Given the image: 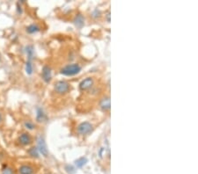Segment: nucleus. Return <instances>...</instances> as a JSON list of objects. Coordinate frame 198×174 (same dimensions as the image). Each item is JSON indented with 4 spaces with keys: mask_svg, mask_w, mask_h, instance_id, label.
Masks as SVG:
<instances>
[{
    "mask_svg": "<svg viewBox=\"0 0 198 174\" xmlns=\"http://www.w3.org/2000/svg\"><path fill=\"white\" fill-rule=\"evenodd\" d=\"M37 114H36V120L38 122H43L47 120V116L46 113H44V111L42 110V108H37Z\"/></svg>",
    "mask_w": 198,
    "mask_h": 174,
    "instance_id": "9b49d317",
    "label": "nucleus"
},
{
    "mask_svg": "<svg viewBox=\"0 0 198 174\" xmlns=\"http://www.w3.org/2000/svg\"><path fill=\"white\" fill-rule=\"evenodd\" d=\"M70 84L67 81H64V80H60V81L56 82L55 84V86H54L55 92L58 94L67 93L70 91Z\"/></svg>",
    "mask_w": 198,
    "mask_h": 174,
    "instance_id": "f03ea898",
    "label": "nucleus"
},
{
    "mask_svg": "<svg viewBox=\"0 0 198 174\" xmlns=\"http://www.w3.org/2000/svg\"><path fill=\"white\" fill-rule=\"evenodd\" d=\"M37 149L39 151L40 154H42L43 156L47 157L49 156V150H48V147L45 142V139L42 135H39L37 137Z\"/></svg>",
    "mask_w": 198,
    "mask_h": 174,
    "instance_id": "7ed1b4c3",
    "label": "nucleus"
},
{
    "mask_svg": "<svg viewBox=\"0 0 198 174\" xmlns=\"http://www.w3.org/2000/svg\"><path fill=\"white\" fill-rule=\"evenodd\" d=\"M26 72L27 75H32L33 73V65L31 61L27 60V62L26 63Z\"/></svg>",
    "mask_w": 198,
    "mask_h": 174,
    "instance_id": "dca6fc26",
    "label": "nucleus"
},
{
    "mask_svg": "<svg viewBox=\"0 0 198 174\" xmlns=\"http://www.w3.org/2000/svg\"><path fill=\"white\" fill-rule=\"evenodd\" d=\"M24 126H25V128H26L27 129H28V130H33V129L35 128V125L32 121H29V120L25 121V122H24Z\"/></svg>",
    "mask_w": 198,
    "mask_h": 174,
    "instance_id": "f3484780",
    "label": "nucleus"
},
{
    "mask_svg": "<svg viewBox=\"0 0 198 174\" xmlns=\"http://www.w3.org/2000/svg\"><path fill=\"white\" fill-rule=\"evenodd\" d=\"M2 174H14V172L11 167L7 165H4V168L2 170Z\"/></svg>",
    "mask_w": 198,
    "mask_h": 174,
    "instance_id": "a211bd4d",
    "label": "nucleus"
},
{
    "mask_svg": "<svg viewBox=\"0 0 198 174\" xmlns=\"http://www.w3.org/2000/svg\"><path fill=\"white\" fill-rule=\"evenodd\" d=\"M19 172L20 174H35V168L29 164H23L19 167Z\"/></svg>",
    "mask_w": 198,
    "mask_h": 174,
    "instance_id": "6e6552de",
    "label": "nucleus"
},
{
    "mask_svg": "<svg viewBox=\"0 0 198 174\" xmlns=\"http://www.w3.org/2000/svg\"><path fill=\"white\" fill-rule=\"evenodd\" d=\"M80 70H81V66L78 63H71L63 67L61 70V74L67 77H70V76H75L78 74Z\"/></svg>",
    "mask_w": 198,
    "mask_h": 174,
    "instance_id": "f257e3e1",
    "label": "nucleus"
},
{
    "mask_svg": "<svg viewBox=\"0 0 198 174\" xmlns=\"http://www.w3.org/2000/svg\"><path fill=\"white\" fill-rule=\"evenodd\" d=\"M17 12H18L19 14H21L22 13V8H21L20 3H18L17 4Z\"/></svg>",
    "mask_w": 198,
    "mask_h": 174,
    "instance_id": "6ab92c4d",
    "label": "nucleus"
},
{
    "mask_svg": "<svg viewBox=\"0 0 198 174\" xmlns=\"http://www.w3.org/2000/svg\"><path fill=\"white\" fill-rule=\"evenodd\" d=\"M26 50H27V56H28V61H31L32 58H33V56H34V48H33V46H27L26 48Z\"/></svg>",
    "mask_w": 198,
    "mask_h": 174,
    "instance_id": "2eb2a0df",
    "label": "nucleus"
},
{
    "mask_svg": "<svg viewBox=\"0 0 198 174\" xmlns=\"http://www.w3.org/2000/svg\"><path fill=\"white\" fill-rule=\"evenodd\" d=\"M94 84V81H93V78L92 77H86L85 78L84 80H82L79 84V89L81 91H86V90H89L90 88L92 87Z\"/></svg>",
    "mask_w": 198,
    "mask_h": 174,
    "instance_id": "39448f33",
    "label": "nucleus"
},
{
    "mask_svg": "<svg viewBox=\"0 0 198 174\" xmlns=\"http://www.w3.org/2000/svg\"><path fill=\"white\" fill-rule=\"evenodd\" d=\"M19 142L23 146H27V145H29L32 142V137L27 133H22L19 136Z\"/></svg>",
    "mask_w": 198,
    "mask_h": 174,
    "instance_id": "0eeeda50",
    "label": "nucleus"
},
{
    "mask_svg": "<svg viewBox=\"0 0 198 174\" xmlns=\"http://www.w3.org/2000/svg\"><path fill=\"white\" fill-rule=\"evenodd\" d=\"M86 163H87V158L82 156V157H80V158H78V159H77V160L75 161V165H76L78 168H81V167H83Z\"/></svg>",
    "mask_w": 198,
    "mask_h": 174,
    "instance_id": "ddd939ff",
    "label": "nucleus"
},
{
    "mask_svg": "<svg viewBox=\"0 0 198 174\" xmlns=\"http://www.w3.org/2000/svg\"><path fill=\"white\" fill-rule=\"evenodd\" d=\"M40 30H41V27H40L38 25H36V24H32V25H29V26L26 28L27 33H28V34H30V35L36 34V33H38Z\"/></svg>",
    "mask_w": 198,
    "mask_h": 174,
    "instance_id": "f8f14e48",
    "label": "nucleus"
},
{
    "mask_svg": "<svg viewBox=\"0 0 198 174\" xmlns=\"http://www.w3.org/2000/svg\"><path fill=\"white\" fill-rule=\"evenodd\" d=\"M100 106L101 107V109L103 111H109L110 110L111 105H110V99L109 97H104L101 102H100Z\"/></svg>",
    "mask_w": 198,
    "mask_h": 174,
    "instance_id": "1a4fd4ad",
    "label": "nucleus"
},
{
    "mask_svg": "<svg viewBox=\"0 0 198 174\" xmlns=\"http://www.w3.org/2000/svg\"><path fill=\"white\" fill-rule=\"evenodd\" d=\"M28 154L35 158H38L39 157V151L37 149L36 147H32L28 149Z\"/></svg>",
    "mask_w": 198,
    "mask_h": 174,
    "instance_id": "4468645a",
    "label": "nucleus"
},
{
    "mask_svg": "<svg viewBox=\"0 0 198 174\" xmlns=\"http://www.w3.org/2000/svg\"><path fill=\"white\" fill-rule=\"evenodd\" d=\"M78 133L81 135H85L87 134H89L90 132L92 131L93 128L92 125L90 122L85 121V122H81L78 126Z\"/></svg>",
    "mask_w": 198,
    "mask_h": 174,
    "instance_id": "20e7f679",
    "label": "nucleus"
},
{
    "mask_svg": "<svg viewBox=\"0 0 198 174\" xmlns=\"http://www.w3.org/2000/svg\"><path fill=\"white\" fill-rule=\"evenodd\" d=\"M106 17H107V20H108V22H110V12L109 11L108 12V13L106 14Z\"/></svg>",
    "mask_w": 198,
    "mask_h": 174,
    "instance_id": "aec40b11",
    "label": "nucleus"
},
{
    "mask_svg": "<svg viewBox=\"0 0 198 174\" xmlns=\"http://www.w3.org/2000/svg\"><path fill=\"white\" fill-rule=\"evenodd\" d=\"M2 121V114H1V113H0V122Z\"/></svg>",
    "mask_w": 198,
    "mask_h": 174,
    "instance_id": "4be33fe9",
    "label": "nucleus"
},
{
    "mask_svg": "<svg viewBox=\"0 0 198 174\" xmlns=\"http://www.w3.org/2000/svg\"><path fill=\"white\" fill-rule=\"evenodd\" d=\"M75 26L78 27V28H82L85 25V18L82 14H78L75 18H74V20H73Z\"/></svg>",
    "mask_w": 198,
    "mask_h": 174,
    "instance_id": "9d476101",
    "label": "nucleus"
},
{
    "mask_svg": "<svg viewBox=\"0 0 198 174\" xmlns=\"http://www.w3.org/2000/svg\"><path fill=\"white\" fill-rule=\"evenodd\" d=\"M103 150H104V148H101V150H100V156L101 157L102 156V153H103Z\"/></svg>",
    "mask_w": 198,
    "mask_h": 174,
    "instance_id": "412c9836",
    "label": "nucleus"
},
{
    "mask_svg": "<svg viewBox=\"0 0 198 174\" xmlns=\"http://www.w3.org/2000/svg\"><path fill=\"white\" fill-rule=\"evenodd\" d=\"M42 77L43 81L46 82V83H49L51 81V78H52V71H51L50 67H49L47 65L43 66L42 70Z\"/></svg>",
    "mask_w": 198,
    "mask_h": 174,
    "instance_id": "423d86ee",
    "label": "nucleus"
}]
</instances>
